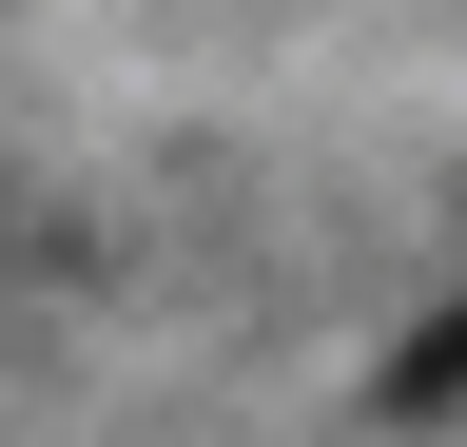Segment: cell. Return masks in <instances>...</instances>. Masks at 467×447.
<instances>
[{"instance_id": "6da1fadb", "label": "cell", "mask_w": 467, "mask_h": 447, "mask_svg": "<svg viewBox=\"0 0 467 447\" xmlns=\"http://www.w3.org/2000/svg\"><path fill=\"white\" fill-rule=\"evenodd\" d=\"M370 409H389V428H448V409H467V311H429V330H409V350L370 370Z\"/></svg>"}]
</instances>
